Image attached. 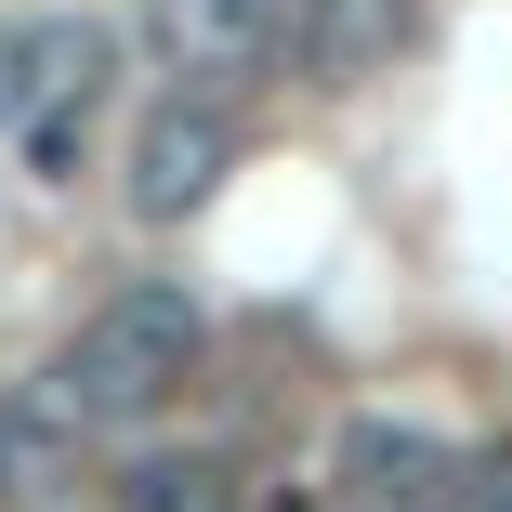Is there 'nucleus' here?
Segmentation results:
<instances>
[{"label": "nucleus", "instance_id": "1", "mask_svg": "<svg viewBox=\"0 0 512 512\" xmlns=\"http://www.w3.org/2000/svg\"><path fill=\"white\" fill-rule=\"evenodd\" d=\"M184 368H197V302L184 289H119L106 316L53 355V394L40 407L66 434H145L158 407L184 394Z\"/></svg>", "mask_w": 512, "mask_h": 512}, {"label": "nucleus", "instance_id": "2", "mask_svg": "<svg viewBox=\"0 0 512 512\" xmlns=\"http://www.w3.org/2000/svg\"><path fill=\"white\" fill-rule=\"evenodd\" d=\"M106 27H92V14H40L27 27V158L53 171V184H79V132H92V106H106Z\"/></svg>", "mask_w": 512, "mask_h": 512}, {"label": "nucleus", "instance_id": "3", "mask_svg": "<svg viewBox=\"0 0 512 512\" xmlns=\"http://www.w3.org/2000/svg\"><path fill=\"white\" fill-rule=\"evenodd\" d=\"M237 171V119L211 106V92H171V106L132 132V211L145 224H184V211H211Z\"/></svg>", "mask_w": 512, "mask_h": 512}, {"label": "nucleus", "instance_id": "4", "mask_svg": "<svg viewBox=\"0 0 512 512\" xmlns=\"http://www.w3.org/2000/svg\"><path fill=\"white\" fill-rule=\"evenodd\" d=\"M447 473H460L447 434L368 407V421H342V447H329V512H447Z\"/></svg>", "mask_w": 512, "mask_h": 512}, {"label": "nucleus", "instance_id": "5", "mask_svg": "<svg viewBox=\"0 0 512 512\" xmlns=\"http://www.w3.org/2000/svg\"><path fill=\"white\" fill-rule=\"evenodd\" d=\"M145 40L184 92H237L276 66V0H145Z\"/></svg>", "mask_w": 512, "mask_h": 512}, {"label": "nucleus", "instance_id": "6", "mask_svg": "<svg viewBox=\"0 0 512 512\" xmlns=\"http://www.w3.org/2000/svg\"><path fill=\"white\" fill-rule=\"evenodd\" d=\"M302 79L316 92H355V79H381L407 40H421V0H302Z\"/></svg>", "mask_w": 512, "mask_h": 512}, {"label": "nucleus", "instance_id": "7", "mask_svg": "<svg viewBox=\"0 0 512 512\" xmlns=\"http://www.w3.org/2000/svg\"><path fill=\"white\" fill-rule=\"evenodd\" d=\"M66 486H79V434L40 394H0V512H53Z\"/></svg>", "mask_w": 512, "mask_h": 512}, {"label": "nucleus", "instance_id": "8", "mask_svg": "<svg viewBox=\"0 0 512 512\" xmlns=\"http://www.w3.org/2000/svg\"><path fill=\"white\" fill-rule=\"evenodd\" d=\"M119 512H237V473L224 460H145L119 486Z\"/></svg>", "mask_w": 512, "mask_h": 512}, {"label": "nucleus", "instance_id": "9", "mask_svg": "<svg viewBox=\"0 0 512 512\" xmlns=\"http://www.w3.org/2000/svg\"><path fill=\"white\" fill-rule=\"evenodd\" d=\"M447 512H512V447L460 460V473H447Z\"/></svg>", "mask_w": 512, "mask_h": 512}, {"label": "nucleus", "instance_id": "10", "mask_svg": "<svg viewBox=\"0 0 512 512\" xmlns=\"http://www.w3.org/2000/svg\"><path fill=\"white\" fill-rule=\"evenodd\" d=\"M27 119V14H0V132Z\"/></svg>", "mask_w": 512, "mask_h": 512}, {"label": "nucleus", "instance_id": "11", "mask_svg": "<svg viewBox=\"0 0 512 512\" xmlns=\"http://www.w3.org/2000/svg\"><path fill=\"white\" fill-rule=\"evenodd\" d=\"M263 512H329V499H316V486H276V499H263Z\"/></svg>", "mask_w": 512, "mask_h": 512}]
</instances>
